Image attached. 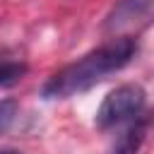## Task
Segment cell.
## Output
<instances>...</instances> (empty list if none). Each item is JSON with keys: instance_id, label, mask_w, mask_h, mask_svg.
<instances>
[{"instance_id": "cell-1", "label": "cell", "mask_w": 154, "mask_h": 154, "mask_svg": "<svg viewBox=\"0 0 154 154\" xmlns=\"http://www.w3.org/2000/svg\"><path fill=\"white\" fill-rule=\"evenodd\" d=\"M135 55V41L130 36H116L108 43L89 51L79 60L70 63L67 67L58 70L41 89L43 99H70L87 89H91L96 82H101L106 75L118 72L125 67Z\"/></svg>"}, {"instance_id": "cell-2", "label": "cell", "mask_w": 154, "mask_h": 154, "mask_svg": "<svg viewBox=\"0 0 154 154\" xmlns=\"http://www.w3.org/2000/svg\"><path fill=\"white\" fill-rule=\"evenodd\" d=\"M144 108V89L140 84H120L106 94L96 111V128L108 130L125 120H132Z\"/></svg>"}, {"instance_id": "cell-3", "label": "cell", "mask_w": 154, "mask_h": 154, "mask_svg": "<svg viewBox=\"0 0 154 154\" xmlns=\"http://www.w3.org/2000/svg\"><path fill=\"white\" fill-rule=\"evenodd\" d=\"M154 22V0H118L113 10L106 14L103 29L108 34L125 36L128 31H137Z\"/></svg>"}, {"instance_id": "cell-4", "label": "cell", "mask_w": 154, "mask_h": 154, "mask_svg": "<svg viewBox=\"0 0 154 154\" xmlns=\"http://www.w3.org/2000/svg\"><path fill=\"white\" fill-rule=\"evenodd\" d=\"M24 70H26V67H24L22 63H0V87L14 84L17 79H22Z\"/></svg>"}, {"instance_id": "cell-5", "label": "cell", "mask_w": 154, "mask_h": 154, "mask_svg": "<svg viewBox=\"0 0 154 154\" xmlns=\"http://www.w3.org/2000/svg\"><path fill=\"white\" fill-rule=\"evenodd\" d=\"M14 116H17V103L12 99H2L0 101V135L12 125Z\"/></svg>"}, {"instance_id": "cell-6", "label": "cell", "mask_w": 154, "mask_h": 154, "mask_svg": "<svg viewBox=\"0 0 154 154\" xmlns=\"http://www.w3.org/2000/svg\"><path fill=\"white\" fill-rule=\"evenodd\" d=\"M2 154H12V152H2Z\"/></svg>"}]
</instances>
